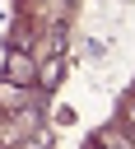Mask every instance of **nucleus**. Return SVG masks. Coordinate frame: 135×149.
<instances>
[{"label":"nucleus","mask_w":135,"mask_h":149,"mask_svg":"<svg viewBox=\"0 0 135 149\" xmlns=\"http://www.w3.org/2000/svg\"><path fill=\"white\" fill-rule=\"evenodd\" d=\"M88 149H102V144H98V140H93V144H88Z\"/></svg>","instance_id":"nucleus-3"},{"label":"nucleus","mask_w":135,"mask_h":149,"mask_svg":"<svg viewBox=\"0 0 135 149\" xmlns=\"http://www.w3.org/2000/svg\"><path fill=\"white\" fill-rule=\"evenodd\" d=\"M98 144H102V149H130V144H126L121 135H112V130H107V135H98Z\"/></svg>","instance_id":"nucleus-1"},{"label":"nucleus","mask_w":135,"mask_h":149,"mask_svg":"<svg viewBox=\"0 0 135 149\" xmlns=\"http://www.w3.org/2000/svg\"><path fill=\"white\" fill-rule=\"evenodd\" d=\"M126 121H130V126H135V98H130V107H126Z\"/></svg>","instance_id":"nucleus-2"}]
</instances>
